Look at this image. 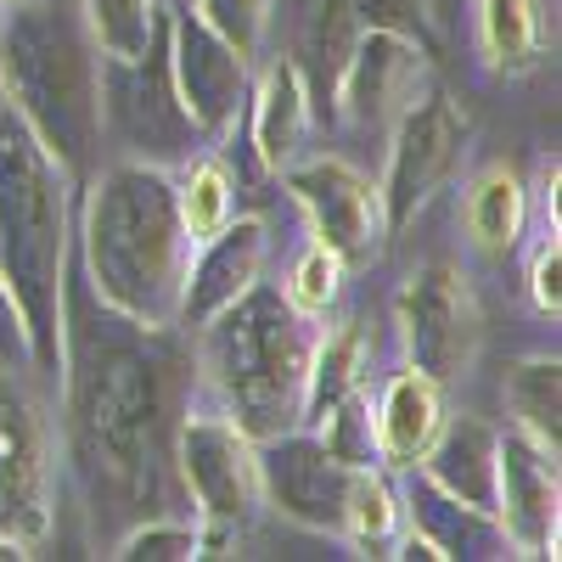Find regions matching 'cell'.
I'll use <instances>...</instances> for the list:
<instances>
[{
	"label": "cell",
	"instance_id": "6da1fadb",
	"mask_svg": "<svg viewBox=\"0 0 562 562\" xmlns=\"http://www.w3.org/2000/svg\"><path fill=\"white\" fill-rule=\"evenodd\" d=\"M192 237L175 203V175L158 164H108L90 175L79 214V259L90 299L135 333H175Z\"/></svg>",
	"mask_w": 562,
	"mask_h": 562
},
{
	"label": "cell",
	"instance_id": "7a4b0ae2",
	"mask_svg": "<svg viewBox=\"0 0 562 562\" xmlns=\"http://www.w3.org/2000/svg\"><path fill=\"white\" fill-rule=\"evenodd\" d=\"M175 360L108 344L90 366H68L74 461L90 501L119 512L164 501V461L175 456Z\"/></svg>",
	"mask_w": 562,
	"mask_h": 562
},
{
	"label": "cell",
	"instance_id": "3957f363",
	"mask_svg": "<svg viewBox=\"0 0 562 562\" xmlns=\"http://www.w3.org/2000/svg\"><path fill=\"white\" fill-rule=\"evenodd\" d=\"M68 169L0 102V276L29 321L34 371H68Z\"/></svg>",
	"mask_w": 562,
	"mask_h": 562
},
{
	"label": "cell",
	"instance_id": "277c9868",
	"mask_svg": "<svg viewBox=\"0 0 562 562\" xmlns=\"http://www.w3.org/2000/svg\"><path fill=\"white\" fill-rule=\"evenodd\" d=\"M315 321L299 315L281 288H254L198 326V371L220 416L265 445L304 428V389H310Z\"/></svg>",
	"mask_w": 562,
	"mask_h": 562
},
{
	"label": "cell",
	"instance_id": "5b68a950",
	"mask_svg": "<svg viewBox=\"0 0 562 562\" xmlns=\"http://www.w3.org/2000/svg\"><path fill=\"white\" fill-rule=\"evenodd\" d=\"M7 102L68 175H85L102 147V52L68 0L12 7L0 23Z\"/></svg>",
	"mask_w": 562,
	"mask_h": 562
},
{
	"label": "cell",
	"instance_id": "8992f818",
	"mask_svg": "<svg viewBox=\"0 0 562 562\" xmlns=\"http://www.w3.org/2000/svg\"><path fill=\"white\" fill-rule=\"evenodd\" d=\"M102 130L119 135V147L140 164H186L203 153V130L186 113L175 74H169V23H158L153 45L130 63L102 57Z\"/></svg>",
	"mask_w": 562,
	"mask_h": 562
},
{
	"label": "cell",
	"instance_id": "52a82bcc",
	"mask_svg": "<svg viewBox=\"0 0 562 562\" xmlns=\"http://www.w3.org/2000/svg\"><path fill=\"white\" fill-rule=\"evenodd\" d=\"M175 473L192 495L198 518L214 524H248L265 506L259 495V445L220 411H186L175 422Z\"/></svg>",
	"mask_w": 562,
	"mask_h": 562
},
{
	"label": "cell",
	"instance_id": "ba28073f",
	"mask_svg": "<svg viewBox=\"0 0 562 562\" xmlns=\"http://www.w3.org/2000/svg\"><path fill=\"white\" fill-rule=\"evenodd\" d=\"M52 506H57L52 428H45L23 378L0 371V535L23 540L29 551L45 546Z\"/></svg>",
	"mask_w": 562,
	"mask_h": 562
},
{
	"label": "cell",
	"instance_id": "9c48e42d",
	"mask_svg": "<svg viewBox=\"0 0 562 562\" xmlns=\"http://www.w3.org/2000/svg\"><path fill=\"white\" fill-rule=\"evenodd\" d=\"M394 315H400L405 366L428 371L434 383H450L473 366L479 338H484V315H479V299H473V288H467V276L456 265L411 270Z\"/></svg>",
	"mask_w": 562,
	"mask_h": 562
},
{
	"label": "cell",
	"instance_id": "30bf717a",
	"mask_svg": "<svg viewBox=\"0 0 562 562\" xmlns=\"http://www.w3.org/2000/svg\"><path fill=\"white\" fill-rule=\"evenodd\" d=\"M389 169L378 180L389 231H405L416 209L428 203L439 186L456 175L461 147H467V113L445 97V90H422V97L389 124Z\"/></svg>",
	"mask_w": 562,
	"mask_h": 562
},
{
	"label": "cell",
	"instance_id": "8fae6325",
	"mask_svg": "<svg viewBox=\"0 0 562 562\" xmlns=\"http://www.w3.org/2000/svg\"><path fill=\"white\" fill-rule=\"evenodd\" d=\"M281 180H288V198L304 209L315 243H326L344 265H371L394 237L378 180L360 175L349 158H293Z\"/></svg>",
	"mask_w": 562,
	"mask_h": 562
},
{
	"label": "cell",
	"instance_id": "7c38bea8",
	"mask_svg": "<svg viewBox=\"0 0 562 562\" xmlns=\"http://www.w3.org/2000/svg\"><path fill=\"white\" fill-rule=\"evenodd\" d=\"M360 467H344L310 428H293L259 445V495L276 518H288L310 535L344 540V506Z\"/></svg>",
	"mask_w": 562,
	"mask_h": 562
},
{
	"label": "cell",
	"instance_id": "4fadbf2b",
	"mask_svg": "<svg viewBox=\"0 0 562 562\" xmlns=\"http://www.w3.org/2000/svg\"><path fill=\"white\" fill-rule=\"evenodd\" d=\"M434 79V45H422L394 29H360L338 90H333V113H344L360 130H389Z\"/></svg>",
	"mask_w": 562,
	"mask_h": 562
},
{
	"label": "cell",
	"instance_id": "5bb4252c",
	"mask_svg": "<svg viewBox=\"0 0 562 562\" xmlns=\"http://www.w3.org/2000/svg\"><path fill=\"white\" fill-rule=\"evenodd\" d=\"M169 74H175V90L186 113L198 119V130L214 140V135H231V124L243 119L248 108V52H237L220 29H209L192 7L186 12H169Z\"/></svg>",
	"mask_w": 562,
	"mask_h": 562
},
{
	"label": "cell",
	"instance_id": "9a60e30c",
	"mask_svg": "<svg viewBox=\"0 0 562 562\" xmlns=\"http://www.w3.org/2000/svg\"><path fill=\"white\" fill-rule=\"evenodd\" d=\"M495 518H501L512 551L557 557V518H562L557 450H546L524 428L501 434V445H495Z\"/></svg>",
	"mask_w": 562,
	"mask_h": 562
},
{
	"label": "cell",
	"instance_id": "2e32d148",
	"mask_svg": "<svg viewBox=\"0 0 562 562\" xmlns=\"http://www.w3.org/2000/svg\"><path fill=\"white\" fill-rule=\"evenodd\" d=\"M265 254H270V231L254 214H237L225 231H214L209 243L192 248L186 265V293H180V326L198 333L220 310L237 304L254 281L265 276Z\"/></svg>",
	"mask_w": 562,
	"mask_h": 562
},
{
	"label": "cell",
	"instance_id": "e0dca14e",
	"mask_svg": "<svg viewBox=\"0 0 562 562\" xmlns=\"http://www.w3.org/2000/svg\"><path fill=\"white\" fill-rule=\"evenodd\" d=\"M310 124H315V108H310V90L293 57L265 63V74L248 85V108H243V147L254 153V164L281 175L304 153Z\"/></svg>",
	"mask_w": 562,
	"mask_h": 562
},
{
	"label": "cell",
	"instance_id": "ac0fdd59",
	"mask_svg": "<svg viewBox=\"0 0 562 562\" xmlns=\"http://www.w3.org/2000/svg\"><path fill=\"white\" fill-rule=\"evenodd\" d=\"M495 445H501V434L490 428L484 416H445L434 445L422 450L416 473L428 479L434 490L456 495L461 506H479V512L495 518Z\"/></svg>",
	"mask_w": 562,
	"mask_h": 562
},
{
	"label": "cell",
	"instance_id": "d6986e66",
	"mask_svg": "<svg viewBox=\"0 0 562 562\" xmlns=\"http://www.w3.org/2000/svg\"><path fill=\"white\" fill-rule=\"evenodd\" d=\"M445 383H434L428 371H394V378L383 383V394L371 400V411H378V467H400V473H411V467L422 461V450L434 445L439 422H445Z\"/></svg>",
	"mask_w": 562,
	"mask_h": 562
},
{
	"label": "cell",
	"instance_id": "ffe728a7",
	"mask_svg": "<svg viewBox=\"0 0 562 562\" xmlns=\"http://www.w3.org/2000/svg\"><path fill=\"white\" fill-rule=\"evenodd\" d=\"M400 501H405V529H416L422 540H428L439 551V562H450V557H506L512 551L506 529L490 518V512L461 506L456 495L434 490L416 467H411V484H405Z\"/></svg>",
	"mask_w": 562,
	"mask_h": 562
},
{
	"label": "cell",
	"instance_id": "44dd1931",
	"mask_svg": "<svg viewBox=\"0 0 562 562\" xmlns=\"http://www.w3.org/2000/svg\"><path fill=\"white\" fill-rule=\"evenodd\" d=\"M473 29H479V52L495 74L518 79L535 74L546 57V34H540V7L535 0H473Z\"/></svg>",
	"mask_w": 562,
	"mask_h": 562
},
{
	"label": "cell",
	"instance_id": "7402d4cb",
	"mask_svg": "<svg viewBox=\"0 0 562 562\" xmlns=\"http://www.w3.org/2000/svg\"><path fill=\"white\" fill-rule=\"evenodd\" d=\"M524 225H529V192L524 180L512 175L506 164H490L473 186H467V231L490 259H506L512 248L524 243Z\"/></svg>",
	"mask_w": 562,
	"mask_h": 562
},
{
	"label": "cell",
	"instance_id": "603a6c76",
	"mask_svg": "<svg viewBox=\"0 0 562 562\" xmlns=\"http://www.w3.org/2000/svg\"><path fill=\"white\" fill-rule=\"evenodd\" d=\"M175 203H180V220H186V237L209 243L214 231H225L237 220V175H231V164L220 153L186 158L180 175H175Z\"/></svg>",
	"mask_w": 562,
	"mask_h": 562
},
{
	"label": "cell",
	"instance_id": "cb8c5ba5",
	"mask_svg": "<svg viewBox=\"0 0 562 562\" xmlns=\"http://www.w3.org/2000/svg\"><path fill=\"white\" fill-rule=\"evenodd\" d=\"M506 411L518 416V428L529 439H540L546 450L562 445V366L551 355H535V360H518L506 371Z\"/></svg>",
	"mask_w": 562,
	"mask_h": 562
},
{
	"label": "cell",
	"instance_id": "d4e9b609",
	"mask_svg": "<svg viewBox=\"0 0 562 562\" xmlns=\"http://www.w3.org/2000/svg\"><path fill=\"white\" fill-rule=\"evenodd\" d=\"M400 535H405V501L383 479V467H360L349 484V506H344V540L389 557L400 546Z\"/></svg>",
	"mask_w": 562,
	"mask_h": 562
},
{
	"label": "cell",
	"instance_id": "484cf974",
	"mask_svg": "<svg viewBox=\"0 0 562 562\" xmlns=\"http://www.w3.org/2000/svg\"><path fill=\"white\" fill-rule=\"evenodd\" d=\"M360 366H366V333L360 326H338V333H315V355H310V389H304V428L333 411L355 383H360Z\"/></svg>",
	"mask_w": 562,
	"mask_h": 562
},
{
	"label": "cell",
	"instance_id": "4316f807",
	"mask_svg": "<svg viewBox=\"0 0 562 562\" xmlns=\"http://www.w3.org/2000/svg\"><path fill=\"white\" fill-rule=\"evenodd\" d=\"M79 18H85L90 40H97V52H102L108 63L140 57V52L153 45L158 23H164L158 0H85Z\"/></svg>",
	"mask_w": 562,
	"mask_h": 562
},
{
	"label": "cell",
	"instance_id": "83f0119b",
	"mask_svg": "<svg viewBox=\"0 0 562 562\" xmlns=\"http://www.w3.org/2000/svg\"><path fill=\"white\" fill-rule=\"evenodd\" d=\"M310 434L333 450L344 467H378V411H371V389L355 383Z\"/></svg>",
	"mask_w": 562,
	"mask_h": 562
},
{
	"label": "cell",
	"instance_id": "f1b7e54d",
	"mask_svg": "<svg viewBox=\"0 0 562 562\" xmlns=\"http://www.w3.org/2000/svg\"><path fill=\"white\" fill-rule=\"evenodd\" d=\"M344 276H349V265H344L333 248H326V243H315V237H310V248L293 259L288 281H281V299H288L299 315L321 321L326 310L338 304V293H344Z\"/></svg>",
	"mask_w": 562,
	"mask_h": 562
},
{
	"label": "cell",
	"instance_id": "f546056e",
	"mask_svg": "<svg viewBox=\"0 0 562 562\" xmlns=\"http://www.w3.org/2000/svg\"><path fill=\"white\" fill-rule=\"evenodd\" d=\"M119 562H192L203 557V524L198 518H140L119 551Z\"/></svg>",
	"mask_w": 562,
	"mask_h": 562
},
{
	"label": "cell",
	"instance_id": "4dcf8cb0",
	"mask_svg": "<svg viewBox=\"0 0 562 562\" xmlns=\"http://www.w3.org/2000/svg\"><path fill=\"white\" fill-rule=\"evenodd\" d=\"M270 7L276 0H192V12L209 23V29H220L237 52H259L265 45V34H270Z\"/></svg>",
	"mask_w": 562,
	"mask_h": 562
},
{
	"label": "cell",
	"instance_id": "1f68e13d",
	"mask_svg": "<svg viewBox=\"0 0 562 562\" xmlns=\"http://www.w3.org/2000/svg\"><path fill=\"white\" fill-rule=\"evenodd\" d=\"M344 12L360 29H394L411 34L422 45H434V23H428V0H344Z\"/></svg>",
	"mask_w": 562,
	"mask_h": 562
},
{
	"label": "cell",
	"instance_id": "d6a6232c",
	"mask_svg": "<svg viewBox=\"0 0 562 562\" xmlns=\"http://www.w3.org/2000/svg\"><path fill=\"white\" fill-rule=\"evenodd\" d=\"M0 371H12V378L34 371L29 321H23V310H18V293H12V281H7V276H0Z\"/></svg>",
	"mask_w": 562,
	"mask_h": 562
},
{
	"label": "cell",
	"instance_id": "836d02e7",
	"mask_svg": "<svg viewBox=\"0 0 562 562\" xmlns=\"http://www.w3.org/2000/svg\"><path fill=\"white\" fill-rule=\"evenodd\" d=\"M529 299L540 315H562V243H557V231L535 248V265H529Z\"/></svg>",
	"mask_w": 562,
	"mask_h": 562
},
{
	"label": "cell",
	"instance_id": "e575fe53",
	"mask_svg": "<svg viewBox=\"0 0 562 562\" xmlns=\"http://www.w3.org/2000/svg\"><path fill=\"white\" fill-rule=\"evenodd\" d=\"M34 551L23 546V540H12V535H0V562H29Z\"/></svg>",
	"mask_w": 562,
	"mask_h": 562
},
{
	"label": "cell",
	"instance_id": "d590c367",
	"mask_svg": "<svg viewBox=\"0 0 562 562\" xmlns=\"http://www.w3.org/2000/svg\"><path fill=\"white\" fill-rule=\"evenodd\" d=\"M7 12H12V0H0V23H7Z\"/></svg>",
	"mask_w": 562,
	"mask_h": 562
},
{
	"label": "cell",
	"instance_id": "8d00e7d4",
	"mask_svg": "<svg viewBox=\"0 0 562 562\" xmlns=\"http://www.w3.org/2000/svg\"><path fill=\"white\" fill-rule=\"evenodd\" d=\"M0 102H7V74H0Z\"/></svg>",
	"mask_w": 562,
	"mask_h": 562
},
{
	"label": "cell",
	"instance_id": "74e56055",
	"mask_svg": "<svg viewBox=\"0 0 562 562\" xmlns=\"http://www.w3.org/2000/svg\"><path fill=\"white\" fill-rule=\"evenodd\" d=\"M12 7H34V0H12Z\"/></svg>",
	"mask_w": 562,
	"mask_h": 562
}]
</instances>
